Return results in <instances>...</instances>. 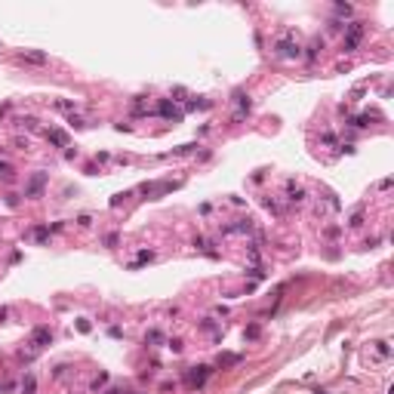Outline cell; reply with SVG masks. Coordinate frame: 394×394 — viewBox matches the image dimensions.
<instances>
[{"label":"cell","mask_w":394,"mask_h":394,"mask_svg":"<svg viewBox=\"0 0 394 394\" xmlns=\"http://www.w3.org/2000/svg\"><path fill=\"white\" fill-rule=\"evenodd\" d=\"M43 185H46V173H34L31 182L25 185V197H37L43 191Z\"/></svg>","instance_id":"obj_1"},{"label":"cell","mask_w":394,"mask_h":394,"mask_svg":"<svg viewBox=\"0 0 394 394\" xmlns=\"http://www.w3.org/2000/svg\"><path fill=\"white\" fill-rule=\"evenodd\" d=\"M364 37V25H348V37H345V49H357V43H361Z\"/></svg>","instance_id":"obj_2"},{"label":"cell","mask_w":394,"mask_h":394,"mask_svg":"<svg viewBox=\"0 0 394 394\" xmlns=\"http://www.w3.org/2000/svg\"><path fill=\"white\" fill-rule=\"evenodd\" d=\"M19 59L28 62V65H46V52H40V49H22Z\"/></svg>","instance_id":"obj_3"},{"label":"cell","mask_w":394,"mask_h":394,"mask_svg":"<svg viewBox=\"0 0 394 394\" xmlns=\"http://www.w3.org/2000/svg\"><path fill=\"white\" fill-rule=\"evenodd\" d=\"M277 56H280V59H296V56H299V46L290 43V40H280V43H277Z\"/></svg>","instance_id":"obj_4"},{"label":"cell","mask_w":394,"mask_h":394,"mask_svg":"<svg viewBox=\"0 0 394 394\" xmlns=\"http://www.w3.org/2000/svg\"><path fill=\"white\" fill-rule=\"evenodd\" d=\"M46 139L52 142V145H59V148H68V136H65L62 130H49V133H46Z\"/></svg>","instance_id":"obj_5"},{"label":"cell","mask_w":394,"mask_h":394,"mask_svg":"<svg viewBox=\"0 0 394 394\" xmlns=\"http://www.w3.org/2000/svg\"><path fill=\"white\" fill-rule=\"evenodd\" d=\"M157 111H160V117H182V114H179V108H176L173 102H167V99L160 102V108H157Z\"/></svg>","instance_id":"obj_6"},{"label":"cell","mask_w":394,"mask_h":394,"mask_svg":"<svg viewBox=\"0 0 394 394\" xmlns=\"http://www.w3.org/2000/svg\"><path fill=\"white\" fill-rule=\"evenodd\" d=\"M52 342V336H49V330H34V345H37V348H43V345H49Z\"/></svg>","instance_id":"obj_7"},{"label":"cell","mask_w":394,"mask_h":394,"mask_svg":"<svg viewBox=\"0 0 394 394\" xmlns=\"http://www.w3.org/2000/svg\"><path fill=\"white\" fill-rule=\"evenodd\" d=\"M194 370H197V373H188V382H191V385H200V382L206 379V367H194Z\"/></svg>","instance_id":"obj_8"},{"label":"cell","mask_w":394,"mask_h":394,"mask_svg":"<svg viewBox=\"0 0 394 394\" xmlns=\"http://www.w3.org/2000/svg\"><path fill=\"white\" fill-rule=\"evenodd\" d=\"M148 342H164V333H160V330H151V333H148Z\"/></svg>","instance_id":"obj_9"},{"label":"cell","mask_w":394,"mask_h":394,"mask_svg":"<svg viewBox=\"0 0 394 394\" xmlns=\"http://www.w3.org/2000/svg\"><path fill=\"white\" fill-rule=\"evenodd\" d=\"M22 388H25V394H34V376H28V379H25V385H22Z\"/></svg>","instance_id":"obj_10"},{"label":"cell","mask_w":394,"mask_h":394,"mask_svg":"<svg viewBox=\"0 0 394 394\" xmlns=\"http://www.w3.org/2000/svg\"><path fill=\"white\" fill-rule=\"evenodd\" d=\"M0 176L9 179V176H12V167H9V164H0Z\"/></svg>","instance_id":"obj_11"},{"label":"cell","mask_w":394,"mask_h":394,"mask_svg":"<svg viewBox=\"0 0 394 394\" xmlns=\"http://www.w3.org/2000/svg\"><path fill=\"white\" fill-rule=\"evenodd\" d=\"M108 394H123V391H120V388H111V391H108Z\"/></svg>","instance_id":"obj_12"}]
</instances>
